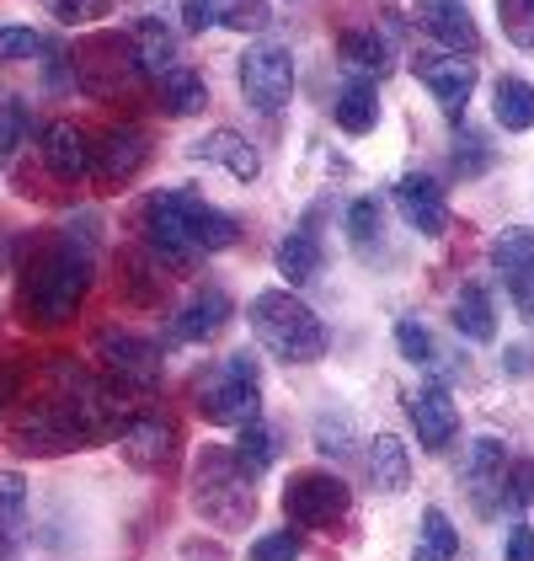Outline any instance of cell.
<instances>
[{"mask_svg": "<svg viewBox=\"0 0 534 561\" xmlns=\"http://www.w3.org/2000/svg\"><path fill=\"white\" fill-rule=\"evenodd\" d=\"M224 321H230V295H224V289H198V295H193V300H187L177 316H172V327H166V343H172V347H182V343H209Z\"/></svg>", "mask_w": 534, "mask_h": 561, "instance_id": "19", "label": "cell"}, {"mask_svg": "<svg viewBox=\"0 0 534 561\" xmlns=\"http://www.w3.org/2000/svg\"><path fill=\"white\" fill-rule=\"evenodd\" d=\"M241 91L257 113H283L294 96V54L272 38H257L241 54Z\"/></svg>", "mask_w": 534, "mask_h": 561, "instance_id": "7", "label": "cell"}, {"mask_svg": "<svg viewBox=\"0 0 534 561\" xmlns=\"http://www.w3.org/2000/svg\"><path fill=\"white\" fill-rule=\"evenodd\" d=\"M380 124V91H374V76H348L343 91H337V129L343 134H374Z\"/></svg>", "mask_w": 534, "mask_h": 561, "instance_id": "24", "label": "cell"}, {"mask_svg": "<svg viewBox=\"0 0 534 561\" xmlns=\"http://www.w3.org/2000/svg\"><path fill=\"white\" fill-rule=\"evenodd\" d=\"M491 267L508 289V300L519 305L524 316H534V230L530 225H508L491 241Z\"/></svg>", "mask_w": 534, "mask_h": 561, "instance_id": "10", "label": "cell"}, {"mask_svg": "<svg viewBox=\"0 0 534 561\" xmlns=\"http://www.w3.org/2000/svg\"><path fill=\"white\" fill-rule=\"evenodd\" d=\"M96 364L118 390H155L161 386V343L134 337L129 327H113L96 337Z\"/></svg>", "mask_w": 534, "mask_h": 561, "instance_id": "9", "label": "cell"}, {"mask_svg": "<svg viewBox=\"0 0 534 561\" xmlns=\"http://www.w3.org/2000/svg\"><path fill=\"white\" fill-rule=\"evenodd\" d=\"M246 557L252 561H294L300 557V540H294L289 529H272V535H263V540H252Z\"/></svg>", "mask_w": 534, "mask_h": 561, "instance_id": "41", "label": "cell"}, {"mask_svg": "<svg viewBox=\"0 0 534 561\" xmlns=\"http://www.w3.org/2000/svg\"><path fill=\"white\" fill-rule=\"evenodd\" d=\"M177 449V423L166 412H134V423L118 433V455L134 471H161Z\"/></svg>", "mask_w": 534, "mask_h": 561, "instance_id": "12", "label": "cell"}, {"mask_svg": "<svg viewBox=\"0 0 534 561\" xmlns=\"http://www.w3.org/2000/svg\"><path fill=\"white\" fill-rule=\"evenodd\" d=\"M155 96H161V107L172 113V118H193V113H204L209 107V87H204V76L198 70H161L155 76Z\"/></svg>", "mask_w": 534, "mask_h": 561, "instance_id": "25", "label": "cell"}, {"mask_svg": "<svg viewBox=\"0 0 534 561\" xmlns=\"http://www.w3.org/2000/svg\"><path fill=\"white\" fill-rule=\"evenodd\" d=\"M38 161H44L48 176H59V182H81L91 172V139L76 124H65V118H54L44 134H38Z\"/></svg>", "mask_w": 534, "mask_h": 561, "instance_id": "17", "label": "cell"}, {"mask_svg": "<svg viewBox=\"0 0 534 561\" xmlns=\"http://www.w3.org/2000/svg\"><path fill=\"white\" fill-rule=\"evenodd\" d=\"M252 481H257V476H246V466L235 460V449L204 444V449L193 455L187 492H193V508H198L204 524H214V529H246V524H252V508H257Z\"/></svg>", "mask_w": 534, "mask_h": 561, "instance_id": "3", "label": "cell"}, {"mask_svg": "<svg viewBox=\"0 0 534 561\" xmlns=\"http://www.w3.org/2000/svg\"><path fill=\"white\" fill-rule=\"evenodd\" d=\"M417 557H422V561H454V557H460V529L449 524L444 508H428V514H422V540H417Z\"/></svg>", "mask_w": 534, "mask_h": 561, "instance_id": "33", "label": "cell"}, {"mask_svg": "<svg viewBox=\"0 0 534 561\" xmlns=\"http://www.w3.org/2000/svg\"><path fill=\"white\" fill-rule=\"evenodd\" d=\"M502 497H508V508H530L534 503V460H508V471H502Z\"/></svg>", "mask_w": 534, "mask_h": 561, "instance_id": "37", "label": "cell"}, {"mask_svg": "<svg viewBox=\"0 0 534 561\" xmlns=\"http://www.w3.org/2000/svg\"><path fill=\"white\" fill-rule=\"evenodd\" d=\"M16 401V364L11 358H0V412Z\"/></svg>", "mask_w": 534, "mask_h": 561, "instance_id": "45", "label": "cell"}, {"mask_svg": "<svg viewBox=\"0 0 534 561\" xmlns=\"http://www.w3.org/2000/svg\"><path fill=\"white\" fill-rule=\"evenodd\" d=\"M491 113H497V124H502V129L530 134L534 129V87L530 81H519V76L497 81V91H491Z\"/></svg>", "mask_w": 534, "mask_h": 561, "instance_id": "30", "label": "cell"}, {"mask_svg": "<svg viewBox=\"0 0 534 561\" xmlns=\"http://www.w3.org/2000/svg\"><path fill=\"white\" fill-rule=\"evenodd\" d=\"M16 139H22V102L16 96H0V161L16 150Z\"/></svg>", "mask_w": 534, "mask_h": 561, "instance_id": "43", "label": "cell"}, {"mask_svg": "<svg viewBox=\"0 0 534 561\" xmlns=\"http://www.w3.org/2000/svg\"><path fill=\"white\" fill-rule=\"evenodd\" d=\"M417 27L444 48V54H476L481 27L465 0H417Z\"/></svg>", "mask_w": 534, "mask_h": 561, "instance_id": "13", "label": "cell"}, {"mask_svg": "<svg viewBox=\"0 0 534 561\" xmlns=\"http://www.w3.org/2000/svg\"><path fill=\"white\" fill-rule=\"evenodd\" d=\"M278 273L289 278V284H311L315 273H321V262H326V241H321V215H305L283 241H278Z\"/></svg>", "mask_w": 534, "mask_h": 561, "instance_id": "20", "label": "cell"}, {"mask_svg": "<svg viewBox=\"0 0 534 561\" xmlns=\"http://www.w3.org/2000/svg\"><path fill=\"white\" fill-rule=\"evenodd\" d=\"M81 87L102 102H124L129 91L144 87V70H139V54H134L129 33L124 38H96L91 48H81Z\"/></svg>", "mask_w": 534, "mask_h": 561, "instance_id": "8", "label": "cell"}, {"mask_svg": "<svg viewBox=\"0 0 534 561\" xmlns=\"http://www.w3.org/2000/svg\"><path fill=\"white\" fill-rule=\"evenodd\" d=\"M343 230H348V241H353L358 257H374V252L391 241V236H385V204H380V198H358V204H348Z\"/></svg>", "mask_w": 534, "mask_h": 561, "instance_id": "29", "label": "cell"}, {"mask_svg": "<svg viewBox=\"0 0 534 561\" xmlns=\"http://www.w3.org/2000/svg\"><path fill=\"white\" fill-rule=\"evenodd\" d=\"M144 161H150V134L144 129H124V124H118V129L91 139V172L102 176V182H113V187L129 182Z\"/></svg>", "mask_w": 534, "mask_h": 561, "instance_id": "15", "label": "cell"}, {"mask_svg": "<svg viewBox=\"0 0 534 561\" xmlns=\"http://www.w3.org/2000/svg\"><path fill=\"white\" fill-rule=\"evenodd\" d=\"M411 423H417V438H422L428 449H449L454 433H460V412H454L449 390L444 386L417 390V396H411Z\"/></svg>", "mask_w": 534, "mask_h": 561, "instance_id": "22", "label": "cell"}, {"mask_svg": "<svg viewBox=\"0 0 534 561\" xmlns=\"http://www.w3.org/2000/svg\"><path fill=\"white\" fill-rule=\"evenodd\" d=\"M11 444H16L22 455H44V460H54V455L81 449V433H76L70 417H65V407H59V401H38V407L11 428Z\"/></svg>", "mask_w": 534, "mask_h": 561, "instance_id": "11", "label": "cell"}, {"mask_svg": "<svg viewBox=\"0 0 534 561\" xmlns=\"http://www.w3.org/2000/svg\"><path fill=\"white\" fill-rule=\"evenodd\" d=\"M44 48L48 44L38 27H27V22H0V65H11V59H38Z\"/></svg>", "mask_w": 534, "mask_h": 561, "instance_id": "35", "label": "cell"}, {"mask_svg": "<svg viewBox=\"0 0 534 561\" xmlns=\"http://www.w3.org/2000/svg\"><path fill=\"white\" fill-rule=\"evenodd\" d=\"M139 236H144V252L166 262V267H193L209 252H224L241 241V225L204 204L193 187H161L144 198V215H139Z\"/></svg>", "mask_w": 534, "mask_h": 561, "instance_id": "1", "label": "cell"}, {"mask_svg": "<svg viewBox=\"0 0 534 561\" xmlns=\"http://www.w3.org/2000/svg\"><path fill=\"white\" fill-rule=\"evenodd\" d=\"M502 33L513 48H534V0H497Z\"/></svg>", "mask_w": 534, "mask_h": 561, "instance_id": "36", "label": "cell"}, {"mask_svg": "<svg viewBox=\"0 0 534 561\" xmlns=\"http://www.w3.org/2000/svg\"><path fill=\"white\" fill-rule=\"evenodd\" d=\"M508 444L502 438H491L481 433L476 444H471V460H465V481H471V492H476V503H481V514L497 508V497H502V471H508Z\"/></svg>", "mask_w": 534, "mask_h": 561, "instance_id": "21", "label": "cell"}, {"mask_svg": "<svg viewBox=\"0 0 534 561\" xmlns=\"http://www.w3.org/2000/svg\"><path fill=\"white\" fill-rule=\"evenodd\" d=\"M193 156H198V161H220V167L235 176V182H257V172H263L257 150H252V145H246V139H241L235 129L204 134V139L193 145Z\"/></svg>", "mask_w": 534, "mask_h": 561, "instance_id": "23", "label": "cell"}, {"mask_svg": "<svg viewBox=\"0 0 534 561\" xmlns=\"http://www.w3.org/2000/svg\"><path fill=\"white\" fill-rule=\"evenodd\" d=\"M396 209L400 219L417 230V236H444V225H449V198H444V187H439V176H428V172H406L396 182Z\"/></svg>", "mask_w": 534, "mask_h": 561, "instance_id": "14", "label": "cell"}, {"mask_svg": "<svg viewBox=\"0 0 534 561\" xmlns=\"http://www.w3.org/2000/svg\"><path fill=\"white\" fill-rule=\"evenodd\" d=\"M417 81L439 96L444 113H460L471 102V91H476V65L460 59V54H422L417 59Z\"/></svg>", "mask_w": 534, "mask_h": 561, "instance_id": "18", "label": "cell"}, {"mask_svg": "<svg viewBox=\"0 0 534 561\" xmlns=\"http://www.w3.org/2000/svg\"><path fill=\"white\" fill-rule=\"evenodd\" d=\"M348 508H353V492L332 471H294L283 486V514L300 529H337Z\"/></svg>", "mask_w": 534, "mask_h": 561, "instance_id": "6", "label": "cell"}, {"mask_svg": "<svg viewBox=\"0 0 534 561\" xmlns=\"http://www.w3.org/2000/svg\"><path fill=\"white\" fill-rule=\"evenodd\" d=\"M252 332L267 353L289 358V364H315L326 353V327L311 305L289 289H267L252 300Z\"/></svg>", "mask_w": 534, "mask_h": 561, "instance_id": "4", "label": "cell"}, {"mask_svg": "<svg viewBox=\"0 0 534 561\" xmlns=\"http://www.w3.org/2000/svg\"><path fill=\"white\" fill-rule=\"evenodd\" d=\"M235 460L246 466V476H263L267 466H272V428H267L263 417L241 423V438H235Z\"/></svg>", "mask_w": 534, "mask_h": 561, "instance_id": "34", "label": "cell"}, {"mask_svg": "<svg viewBox=\"0 0 534 561\" xmlns=\"http://www.w3.org/2000/svg\"><path fill=\"white\" fill-rule=\"evenodd\" d=\"M59 22H102L113 11V0H48Z\"/></svg>", "mask_w": 534, "mask_h": 561, "instance_id": "42", "label": "cell"}, {"mask_svg": "<svg viewBox=\"0 0 534 561\" xmlns=\"http://www.w3.org/2000/svg\"><path fill=\"white\" fill-rule=\"evenodd\" d=\"M369 481L380 486V492H406V481H411V455H406V444H400L396 433H380V438H369Z\"/></svg>", "mask_w": 534, "mask_h": 561, "instance_id": "26", "label": "cell"}, {"mask_svg": "<svg viewBox=\"0 0 534 561\" xmlns=\"http://www.w3.org/2000/svg\"><path fill=\"white\" fill-rule=\"evenodd\" d=\"M396 347H400V358H411V364H428L433 358V337H428V327L422 321H396Z\"/></svg>", "mask_w": 534, "mask_h": 561, "instance_id": "38", "label": "cell"}, {"mask_svg": "<svg viewBox=\"0 0 534 561\" xmlns=\"http://www.w3.org/2000/svg\"><path fill=\"white\" fill-rule=\"evenodd\" d=\"M182 22L193 33H209V27H230V33H263L272 22V5L267 0H187L182 5Z\"/></svg>", "mask_w": 534, "mask_h": 561, "instance_id": "16", "label": "cell"}, {"mask_svg": "<svg viewBox=\"0 0 534 561\" xmlns=\"http://www.w3.org/2000/svg\"><path fill=\"white\" fill-rule=\"evenodd\" d=\"M315 444H321L326 455H343V449L353 444V423H348L343 412H326V417L315 423Z\"/></svg>", "mask_w": 534, "mask_h": 561, "instance_id": "40", "label": "cell"}, {"mask_svg": "<svg viewBox=\"0 0 534 561\" xmlns=\"http://www.w3.org/2000/svg\"><path fill=\"white\" fill-rule=\"evenodd\" d=\"M27 535V476L0 471V557H11Z\"/></svg>", "mask_w": 534, "mask_h": 561, "instance_id": "27", "label": "cell"}, {"mask_svg": "<svg viewBox=\"0 0 534 561\" xmlns=\"http://www.w3.org/2000/svg\"><path fill=\"white\" fill-rule=\"evenodd\" d=\"M91 289V252L70 236H48L44 247L27 257L22 267V284H16V310L27 327H65L81 316Z\"/></svg>", "mask_w": 534, "mask_h": 561, "instance_id": "2", "label": "cell"}, {"mask_svg": "<svg viewBox=\"0 0 534 561\" xmlns=\"http://www.w3.org/2000/svg\"><path fill=\"white\" fill-rule=\"evenodd\" d=\"M454 150H460V172L465 176H481L491 167V150H487V139L481 134H454Z\"/></svg>", "mask_w": 534, "mask_h": 561, "instance_id": "39", "label": "cell"}, {"mask_svg": "<svg viewBox=\"0 0 534 561\" xmlns=\"http://www.w3.org/2000/svg\"><path fill=\"white\" fill-rule=\"evenodd\" d=\"M129 44H134V54H139V70H144V76L172 70V27H166V22L139 16V22L129 27Z\"/></svg>", "mask_w": 534, "mask_h": 561, "instance_id": "32", "label": "cell"}, {"mask_svg": "<svg viewBox=\"0 0 534 561\" xmlns=\"http://www.w3.org/2000/svg\"><path fill=\"white\" fill-rule=\"evenodd\" d=\"M454 327H460V337H471V343H491V332H497V310H491L481 284H465V289L454 295Z\"/></svg>", "mask_w": 534, "mask_h": 561, "instance_id": "31", "label": "cell"}, {"mask_svg": "<svg viewBox=\"0 0 534 561\" xmlns=\"http://www.w3.org/2000/svg\"><path fill=\"white\" fill-rule=\"evenodd\" d=\"M193 407H198V417H209L220 428H241V423L263 417V369H257V358L252 353H230L220 369L198 375Z\"/></svg>", "mask_w": 534, "mask_h": 561, "instance_id": "5", "label": "cell"}, {"mask_svg": "<svg viewBox=\"0 0 534 561\" xmlns=\"http://www.w3.org/2000/svg\"><path fill=\"white\" fill-rule=\"evenodd\" d=\"M343 59L353 65L358 76H391V38L380 27H348L343 33Z\"/></svg>", "mask_w": 534, "mask_h": 561, "instance_id": "28", "label": "cell"}, {"mask_svg": "<svg viewBox=\"0 0 534 561\" xmlns=\"http://www.w3.org/2000/svg\"><path fill=\"white\" fill-rule=\"evenodd\" d=\"M508 561H534V529L530 524H513V535H508Z\"/></svg>", "mask_w": 534, "mask_h": 561, "instance_id": "44", "label": "cell"}]
</instances>
